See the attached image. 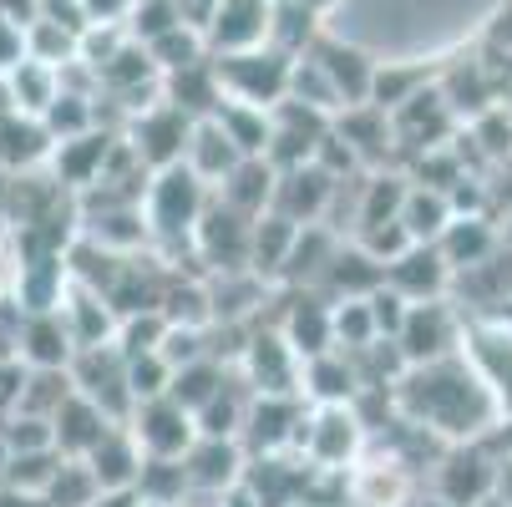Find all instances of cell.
<instances>
[{
    "instance_id": "6da1fadb",
    "label": "cell",
    "mask_w": 512,
    "mask_h": 507,
    "mask_svg": "<svg viewBox=\"0 0 512 507\" xmlns=\"http://www.w3.org/2000/svg\"><path fill=\"white\" fill-rule=\"evenodd\" d=\"M391 406L401 421L431 431V437L457 442H482L497 431L502 411L492 401V391L477 381V371L467 366V355H447V360H426V366H406L401 381L391 386Z\"/></svg>"
},
{
    "instance_id": "7a4b0ae2",
    "label": "cell",
    "mask_w": 512,
    "mask_h": 507,
    "mask_svg": "<svg viewBox=\"0 0 512 507\" xmlns=\"http://www.w3.org/2000/svg\"><path fill=\"white\" fill-rule=\"evenodd\" d=\"M208 193H213V188L198 183L183 163L158 168V173L148 178V188H142V224H148V239H153L158 249H168V254H173L178 244L193 249V224H198Z\"/></svg>"
},
{
    "instance_id": "3957f363",
    "label": "cell",
    "mask_w": 512,
    "mask_h": 507,
    "mask_svg": "<svg viewBox=\"0 0 512 507\" xmlns=\"http://www.w3.org/2000/svg\"><path fill=\"white\" fill-rule=\"evenodd\" d=\"M213 77L224 87V102H244V107L269 112L289 92V56H279L274 46L229 51V56H213Z\"/></svg>"
},
{
    "instance_id": "277c9868",
    "label": "cell",
    "mask_w": 512,
    "mask_h": 507,
    "mask_svg": "<svg viewBox=\"0 0 512 507\" xmlns=\"http://www.w3.org/2000/svg\"><path fill=\"white\" fill-rule=\"evenodd\" d=\"M66 376H71V386H77V396H87L107 421L127 426L137 401H132V386H127V355L112 340L77 350V355H71V366H66Z\"/></svg>"
},
{
    "instance_id": "5b68a950",
    "label": "cell",
    "mask_w": 512,
    "mask_h": 507,
    "mask_svg": "<svg viewBox=\"0 0 512 507\" xmlns=\"http://www.w3.org/2000/svg\"><path fill=\"white\" fill-rule=\"evenodd\" d=\"M254 224H259V219H244L239 208H229L224 198L208 193L198 224H193V254H198L213 274H239V269H249Z\"/></svg>"
},
{
    "instance_id": "8992f818",
    "label": "cell",
    "mask_w": 512,
    "mask_h": 507,
    "mask_svg": "<svg viewBox=\"0 0 512 507\" xmlns=\"http://www.w3.org/2000/svg\"><path fill=\"white\" fill-rule=\"evenodd\" d=\"M462 310H452L447 300H421V305H406V320L396 330V350L406 366H426V360H447L462 350Z\"/></svg>"
},
{
    "instance_id": "52a82bcc",
    "label": "cell",
    "mask_w": 512,
    "mask_h": 507,
    "mask_svg": "<svg viewBox=\"0 0 512 507\" xmlns=\"http://www.w3.org/2000/svg\"><path fill=\"white\" fill-rule=\"evenodd\" d=\"M188 132H193V117H183L173 102H148L142 112H132L127 117V148L137 153V163L148 168V173H158V168H173V163H183V148H188Z\"/></svg>"
},
{
    "instance_id": "ba28073f",
    "label": "cell",
    "mask_w": 512,
    "mask_h": 507,
    "mask_svg": "<svg viewBox=\"0 0 512 507\" xmlns=\"http://www.w3.org/2000/svg\"><path fill=\"white\" fill-rule=\"evenodd\" d=\"M462 355L467 366L477 371V381L492 391L502 421L512 416V325L507 320H467L462 330Z\"/></svg>"
},
{
    "instance_id": "9c48e42d",
    "label": "cell",
    "mask_w": 512,
    "mask_h": 507,
    "mask_svg": "<svg viewBox=\"0 0 512 507\" xmlns=\"http://www.w3.org/2000/svg\"><path fill=\"white\" fill-rule=\"evenodd\" d=\"M497 472H502V462L487 452V437L457 442V447H447L442 467H436V502L442 507H477L497 492Z\"/></svg>"
},
{
    "instance_id": "30bf717a",
    "label": "cell",
    "mask_w": 512,
    "mask_h": 507,
    "mask_svg": "<svg viewBox=\"0 0 512 507\" xmlns=\"http://www.w3.org/2000/svg\"><path fill=\"white\" fill-rule=\"evenodd\" d=\"M127 431L142 457H163V462H178L193 442H198V421L193 411H183L173 396H158V401H137L132 416H127Z\"/></svg>"
},
{
    "instance_id": "8fae6325",
    "label": "cell",
    "mask_w": 512,
    "mask_h": 507,
    "mask_svg": "<svg viewBox=\"0 0 512 507\" xmlns=\"http://www.w3.org/2000/svg\"><path fill=\"white\" fill-rule=\"evenodd\" d=\"M360 447H365V421L350 401L345 406H310L305 442H300L310 467H340L345 472V467H355Z\"/></svg>"
},
{
    "instance_id": "7c38bea8",
    "label": "cell",
    "mask_w": 512,
    "mask_h": 507,
    "mask_svg": "<svg viewBox=\"0 0 512 507\" xmlns=\"http://www.w3.org/2000/svg\"><path fill=\"white\" fill-rule=\"evenodd\" d=\"M269 6L274 0H213L208 16L198 21L208 56H229V51H254L269 41Z\"/></svg>"
},
{
    "instance_id": "4fadbf2b",
    "label": "cell",
    "mask_w": 512,
    "mask_h": 507,
    "mask_svg": "<svg viewBox=\"0 0 512 507\" xmlns=\"http://www.w3.org/2000/svg\"><path fill=\"white\" fill-rule=\"evenodd\" d=\"M239 366H244V386L254 396H300V371H305V360L289 350V340L279 330H264L244 345L239 355Z\"/></svg>"
},
{
    "instance_id": "5bb4252c",
    "label": "cell",
    "mask_w": 512,
    "mask_h": 507,
    "mask_svg": "<svg viewBox=\"0 0 512 507\" xmlns=\"http://www.w3.org/2000/svg\"><path fill=\"white\" fill-rule=\"evenodd\" d=\"M320 71H325V82L335 87V97H340V112L345 107H365L371 102V87H376V61L365 56L360 46H350V41H335V36H315V46L305 51Z\"/></svg>"
},
{
    "instance_id": "9a60e30c",
    "label": "cell",
    "mask_w": 512,
    "mask_h": 507,
    "mask_svg": "<svg viewBox=\"0 0 512 507\" xmlns=\"http://www.w3.org/2000/svg\"><path fill=\"white\" fill-rule=\"evenodd\" d=\"M330 193H335V178L315 163L305 168H289V173H274V198H269V213H279L284 224H325L330 213Z\"/></svg>"
},
{
    "instance_id": "2e32d148",
    "label": "cell",
    "mask_w": 512,
    "mask_h": 507,
    "mask_svg": "<svg viewBox=\"0 0 512 507\" xmlns=\"http://www.w3.org/2000/svg\"><path fill=\"white\" fill-rule=\"evenodd\" d=\"M447 284H452V269H447V259H442V249H436V244H411L406 254H396L386 264V289H396L406 305L442 300Z\"/></svg>"
},
{
    "instance_id": "e0dca14e",
    "label": "cell",
    "mask_w": 512,
    "mask_h": 507,
    "mask_svg": "<svg viewBox=\"0 0 512 507\" xmlns=\"http://www.w3.org/2000/svg\"><path fill=\"white\" fill-rule=\"evenodd\" d=\"M330 127L340 132V142L355 153V163H365L371 173H381L386 168V158L396 153V137H391V112H381V107H345V112H335L330 117Z\"/></svg>"
},
{
    "instance_id": "ac0fdd59",
    "label": "cell",
    "mask_w": 512,
    "mask_h": 507,
    "mask_svg": "<svg viewBox=\"0 0 512 507\" xmlns=\"http://www.w3.org/2000/svg\"><path fill=\"white\" fill-rule=\"evenodd\" d=\"M56 315H61V325H66V335H71V345H77V350L117 340V310L97 295V289H87L77 279H66Z\"/></svg>"
},
{
    "instance_id": "d6986e66",
    "label": "cell",
    "mask_w": 512,
    "mask_h": 507,
    "mask_svg": "<svg viewBox=\"0 0 512 507\" xmlns=\"http://www.w3.org/2000/svg\"><path fill=\"white\" fill-rule=\"evenodd\" d=\"M183 472H188V492H229L244 477V447L234 437H198L183 452Z\"/></svg>"
},
{
    "instance_id": "ffe728a7",
    "label": "cell",
    "mask_w": 512,
    "mask_h": 507,
    "mask_svg": "<svg viewBox=\"0 0 512 507\" xmlns=\"http://www.w3.org/2000/svg\"><path fill=\"white\" fill-rule=\"evenodd\" d=\"M71 355H77V345H71L66 325L56 310H41V315H26L21 335H16V360L31 371H66Z\"/></svg>"
},
{
    "instance_id": "44dd1931",
    "label": "cell",
    "mask_w": 512,
    "mask_h": 507,
    "mask_svg": "<svg viewBox=\"0 0 512 507\" xmlns=\"http://www.w3.org/2000/svg\"><path fill=\"white\" fill-rule=\"evenodd\" d=\"M183 168H188L198 183H208V188H218V183L239 168V148L229 142V132L218 127V117H198V122H193L188 148H183Z\"/></svg>"
},
{
    "instance_id": "7402d4cb",
    "label": "cell",
    "mask_w": 512,
    "mask_h": 507,
    "mask_svg": "<svg viewBox=\"0 0 512 507\" xmlns=\"http://www.w3.org/2000/svg\"><path fill=\"white\" fill-rule=\"evenodd\" d=\"M107 426H117V421H107L87 396H77V386H71V396L51 416V447H56V457H87L102 442Z\"/></svg>"
},
{
    "instance_id": "603a6c76",
    "label": "cell",
    "mask_w": 512,
    "mask_h": 507,
    "mask_svg": "<svg viewBox=\"0 0 512 507\" xmlns=\"http://www.w3.org/2000/svg\"><path fill=\"white\" fill-rule=\"evenodd\" d=\"M279 335L289 340V350H295L300 360H310V355H325V350H335L330 300H320L315 289H310V295H305V289H300V300L289 305V315L279 320Z\"/></svg>"
},
{
    "instance_id": "cb8c5ba5",
    "label": "cell",
    "mask_w": 512,
    "mask_h": 507,
    "mask_svg": "<svg viewBox=\"0 0 512 507\" xmlns=\"http://www.w3.org/2000/svg\"><path fill=\"white\" fill-rule=\"evenodd\" d=\"M436 249H442L447 269H477L482 259H492L502 249V239H497L487 213H452V224L442 229Z\"/></svg>"
},
{
    "instance_id": "d4e9b609",
    "label": "cell",
    "mask_w": 512,
    "mask_h": 507,
    "mask_svg": "<svg viewBox=\"0 0 512 507\" xmlns=\"http://www.w3.org/2000/svg\"><path fill=\"white\" fill-rule=\"evenodd\" d=\"M51 132L41 127V117L26 112H6L0 117V173H31L51 158Z\"/></svg>"
},
{
    "instance_id": "484cf974",
    "label": "cell",
    "mask_w": 512,
    "mask_h": 507,
    "mask_svg": "<svg viewBox=\"0 0 512 507\" xmlns=\"http://www.w3.org/2000/svg\"><path fill=\"white\" fill-rule=\"evenodd\" d=\"M163 102H173L193 122L213 117L218 107H224V87H218V77H213V56H203V61H193L183 71H168L163 77Z\"/></svg>"
},
{
    "instance_id": "4316f807",
    "label": "cell",
    "mask_w": 512,
    "mask_h": 507,
    "mask_svg": "<svg viewBox=\"0 0 512 507\" xmlns=\"http://www.w3.org/2000/svg\"><path fill=\"white\" fill-rule=\"evenodd\" d=\"M82 462L92 467V477H97L102 492H122V487H132L137 472H142V452H137V442H132L127 426H107L102 442H97Z\"/></svg>"
},
{
    "instance_id": "83f0119b",
    "label": "cell",
    "mask_w": 512,
    "mask_h": 507,
    "mask_svg": "<svg viewBox=\"0 0 512 507\" xmlns=\"http://www.w3.org/2000/svg\"><path fill=\"white\" fill-rule=\"evenodd\" d=\"M213 198H224L229 208H239L244 219H264L269 198H274V168L264 158H239V168L213 188Z\"/></svg>"
},
{
    "instance_id": "f1b7e54d",
    "label": "cell",
    "mask_w": 512,
    "mask_h": 507,
    "mask_svg": "<svg viewBox=\"0 0 512 507\" xmlns=\"http://www.w3.org/2000/svg\"><path fill=\"white\" fill-rule=\"evenodd\" d=\"M401 229H406V239L411 244H436L442 239V229L452 224V203H447V193H436V188H421V183H411L406 188V203H401V219H396Z\"/></svg>"
},
{
    "instance_id": "f546056e",
    "label": "cell",
    "mask_w": 512,
    "mask_h": 507,
    "mask_svg": "<svg viewBox=\"0 0 512 507\" xmlns=\"http://www.w3.org/2000/svg\"><path fill=\"white\" fill-rule=\"evenodd\" d=\"M315 36H320V16H310L300 0H274L269 6V41L264 46H274L279 56H305L310 46H315Z\"/></svg>"
},
{
    "instance_id": "4dcf8cb0",
    "label": "cell",
    "mask_w": 512,
    "mask_h": 507,
    "mask_svg": "<svg viewBox=\"0 0 512 507\" xmlns=\"http://www.w3.org/2000/svg\"><path fill=\"white\" fill-rule=\"evenodd\" d=\"M6 87H11V107H16V112L41 117V112L56 102V92H61V71L26 56L16 71H6Z\"/></svg>"
},
{
    "instance_id": "1f68e13d",
    "label": "cell",
    "mask_w": 512,
    "mask_h": 507,
    "mask_svg": "<svg viewBox=\"0 0 512 507\" xmlns=\"http://www.w3.org/2000/svg\"><path fill=\"white\" fill-rule=\"evenodd\" d=\"M213 117H218V127L229 132V142L239 148V158H264V153H269V112H264V107L224 102Z\"/></svg>"
},
{
    "instance_id": "d6a6232c",
    "label": "cell",
    "mask_w": 512,
    "mask_h": 507,
    "mask_svg": "<svg viewBox=\"0 0 512 507\" xmlns=\"http://www.w3.org/2000/svg\"><path fill=\"white\" fill-rule=\"evenodd\" d=\"M41 497H46V507H97L102 487H97V477L82 457H61Z\"/></svg>"
},
{
    "instance_id": "836d02e7",
    "label": "cell",
    "mask_w": 512,
    "mask_h": 507,
    "mask_svg": "<svg viewBox=\"0 0 512 507\" xmlns=\"http://www.w3.org/2000/svg\"><path fill=\"white\" fill-rule=\"evenodd\" d=\"M142 51H148V56H153V66L168 77V71H183V66L203 61V56H208V41H203L198 21H178L173 31H163L158 41H148Z\"/></svg>"
},
{
    "instance_id": "e575fe53",
    "label": "cell",
    "mask_w": 512,
    "mask_h": 507,
    "mask_svg": "<svg viewBox=\"0 0 512 507\" xmlns=\"http://www.w3.org/2000/svg\"><path fill=\"white\" fill-rule=\"evenodd\" d=\"M66 396H71V376L66 371H26V391H21V411L16 416L51 421Z\"/></svg>"
},
{
    "instance_id": "d590c367",
    "label": "cell",
    "mask_w": 512,
    "mask_h": 507,
    "mask_svg": "<svg viewBox=\"0 0 512 507\" xmlns=\"http://www.w3.org/2000/svg\"><path fill=\"white\" fill-rule=\"evenodd\" d=\"M168 381H173V366L153 350V355H132L127 360V386H132V401H158L168 396Z\"/></svg>"
},
{
    "instance_id": "8d00e7d4",
    "label": "cell",
    "mask_w": 512,
    "mask_h": 507,
    "mask_svg": "<svg viewBox=\"0 0 512 507\" xmlns=\"http://www.w3.org/2000/svg\"><path fill=\"white\" fill-rule=\"evenodd\" d=\"M26 371L31 366H21V360L11 355V360H0V421H11L16 411H21V391H26Z\"/></svg>"
},
{
    "instance_id": "74e56055",
    "label": "cell",
    "mask_w": 512,
    "mask_h": 507,
    "mask_svg": "<svg viewBox=\"0 0 512 507\" xmlns=\"http://www.w3.org/2000/svg\"><path fill=\"white\" fill-rule=\"evenodd\" d=\"M26 21H11V16H0V77L6 71H16L26 61Z\"/></svg>"
},
{
    "instance_id": "f35d334b",
    "label": "cell",
    "mask_w": 512,
    "mask_h": 507,
    "mask_svg": "<svg viewBox=\"0 0 512 507\" xmlns=\"http://www.w3.org/2000/svg\"><path fill=\"white\" fill-rule=\"evenodd\" d=\"M132 6H137V0H82L87 21H117V26H127Z\"/></svg>"
},
{
    "instance_id": "ab89813d",
    "label": "cell",
    "mask_w": 512,
    "mask_h": 507,
    "mask_svg": "<svg viewBox=\"0 0 512 507\" xmlns=\"http://www.w3.org/2000/svg\"><path fill=\"white\" fill-rule=\"evenodd\" d=\"M11 279H16V229L0 224V295H11Z\"/></svg>"
},
{
    "instance_id": "60d3db41",
    "label": "cell",
    "mask_w": 512,
    "mask_h": 507,
    "mask_svg": "<svg viewBox=\"0 0 512 507\" xmlns=\"http://www.w3.org/2000/svg\"><path fill=\"white\" fill-rule=\"evenodd\" d=\"M0 507H46L41 492H21V487H0Z\"/></svg>"
},
{
    "instance_id": "b9f144b4",
    "label": "cell",
    "mask_w": 512,
    "mask_h": 507,
    "mask_svg": "<svg viewBox=\"0 0 512 507\" xmlns=\"http://www.w3.org/2000/svg\"><path fill=\"white\" fill-rule=\"evenodd\" d=\"M300 6H305L310 16H320V21H325V16H330V11L340 6V0H300Z\"/></svg>"
},
{
    "instance_id": "7bdbcfd3",
    "label": "cell",
    "mask_w": 512,
    "mask_h": 507,
    "mask_svg": "<svg viewBox=\"0 0 512 507\" xmlns=\"http://www.w3.org/2000/svg\"><path fill=\"white\" fill-rule=\"evenodd\" d=\"M6 112H16V107H11V87H6V77H0V117H6Z\"/></svg>"
}]
</instances>
